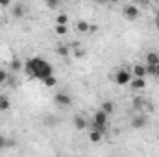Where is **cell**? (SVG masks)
Masks as SVG:
<instances>
[{
  "instance_id": "6da1fadb",
  "label": "cell",
  "mask_w": 159,
  "mask_h": 157,
  "mask_svg": "<svg viewBox=\"0 0 159 157\" xmlns=\"http://www.w3.org/2000/svg\"><path fill=\"white\" fill-rule=\"evenodd\" d=\"M24 72L30 76L32 79H43L48 78L54 74V69L48 61H44L43 57H30L26 63H24Z\"/></svg>"
},
{
  "instance_id": "7a4b0ae2",
  "label": "cell",
  "mask_w": 159,
  "mask_h": 157,
  "mask_svg": "<svg viewBox=\"0 0 159 157\" xmlns=\"http://www.w3.org/2000/svg\"><path fill=\"white\" fill-rule=\"evenodd\" d=\"M131 78H133V74H131V69H128V67H120L119 70L115 72V76H113L115 83H117V85H120V87L129 85Z\"/></svg>"
},
{
  "instance_id": "3957f363",
  "label": "cell",
  "mask_w": 159,
  "mask_h": 157,
  "mask_svg": "<svg viewBox=\"0 0 159 157\" xmlns=\"http://www.w3.org/2000/svg\"><path fill=\"white\" fill-rule=\"evenodd\" d=\"M107 120H109V115L106 113V111H96L94 115H93V128L94 129H100V131H104L106 129V126H107Z\"/></svg>"
},
{
  "instance_id": "277c9868",
  "label": "cell",
  "mask_w": 159,
  "mask_h": 157,
  "mask_svg": "<svg viewBox=\"0 0 159 157\" xmlns=\"http://www.w3.org/2000/svg\"><path fill=\"white\" fill-rule=\"evenodd\" d=\"M146 126H148V118H146V115L137 113L135 117L131 118V128H133V129H144Z\"/></svg>"
},
{
  "instance_id": "5b68a950",
  "label": "cell",
  "mask_w": 159,
  "mask_h": 157,
  "mask_svg": "<svg viewBox=\"0 0 159 157\" xmlns=\"http://www.w3.org/2000/svg\"><path fill=\"white\" fill-rule=\"evenodd\" d=\"M124 17H126L128 20H135V19L141 17V9H139L135 4H129V6L124 7Z\"/></svg>"
},
{
  "instance_id": "8992f818",
  "label": "cell",
  "mask_w": 159,
  "mask_h": 157,
  "mask_svg": "<svg viewBox=\"0 0 159 157\" xmlns=\"http://www.w3.org/2000/svg\"><path fill=\"white\" fill-rule=\"evenodd\" d=\"M54 102L59 105V107H70L72 105V98L67 94V92H57L54 96Z\"/></svg>"
},
{
  "instance_id": "52a82bcc",
  "label": "cell",
  "mask_w": 159,
  "mask_h": 157,
  "mask_svg": "<svg viewBox=\"0 0 159 157\" xmlns=\"http://www.w3.org/2000/svg\"><path fill=\"white\" fill-rule=\"evenodd\" d=\"M131 107H133V111H135V113H143V111H144V107H146V100H144V98H141V96H135V98L131 100Z\"/></svg>"
},
{
  "instance_id": "ba28073f",
  "label": "cell",
  "mask_w": 159,
  "mask_h": 157,
  "mask_svg": "<svg viewBox=\"0 0 159 157\" xmlns=\"http://www.w3.org/2000/svg\"><path fill=\"white\" fill-rule=\"evenodd\" d=\"M129 87H131V91H143L144 87H146V79L144 78H131V81H129Z\"/></svg>"
},
{
  "instance_id": "9c48e42d",
  "label": "cell",
  "mask_w": 159,
  "mask_h": 157,
  "mask_svg": "<svg viewBox=\"0 0 159 157\" xmlns=\"http://www.w3.org/2000/svg\"><path fill=\"white\" fill-rule=\"evenodd\" d=\"M131 74L135 76V78H144L148 72H146V65H141V63H137V65H133L131 67Z\"/></svg>"
},
{
  "instance_id": "30bf717a",
  "label": "cell",
  "mask_w": 159,
  "mask_h": 157,
  "mask_svg": "<svg viewBox=\"0 0 159 157\" xmlns=\"http://www.w3.org/2000/svg\"><path fill=\"white\" fill-rule=\"evenodd\" d=\"M157 63H159V54L157 52H148V54H146V65L156 67Z\"/></svg>"
},
{
  "instance_id": "8fae6325",
  "label": "cell",
  "mask_w": 159,
  "mask_h": 157,
  "mask_svg": "<svg viewBox=\"0 0 159 157\" xmlns=\"http://www.w3.org/2000/svg\"><path fill=\"white\" fill-rule=\"evenodd\" d=\"M74 128H76L78 131L85 129V128H87V120H85V117H80V115H76V117H74Z\"/></svg>"
},
{
  "instance_id": "7c38bea8",
  "label": "cell",
  "mask_w": 159,
  "mask_h": 157,
  "mask_svg": "<svg viewBox=\"0 0 159 157\" xmlns=\"http://www.w3.org/2000/svg\"><path fill=\"white\" fill-rule=\"evenodd\" d=\"M102 111H106L107 115H113L115 113V104L111 102V100H106V102H102V107H100Z\"/></svg>"
},
{
  "instance_id": "4fadbf2b",
  "label": "cell",
  "mask_w": 159,
  "mask_h": 157,
  "mask_svg": "<svg viewBox=\"0 0 159 157\" xmlns=\"http://www.w3.org/2000/svg\"><path fill=\"white\" fill-rule=\"evenodd\" d=\"M11 15H13V19H22V17H24V7H22L20 4L13 6V9H11Z\"/></svg>"
},
{
  "instance_id": "5bb4252c",
  "label": "cell",
  "mask_w": 159,
  "mask_h": 157,
  "mask_svg": "<svg viewBox=\"0 0 159 157\" xmlns=\"http://www.w3.org/2000/svg\"><path fill=\"white\" fill-rule=\"evenodd\" d=\"M9 107H11V102H9V98H7V96H4V94H0V113L7 111Z\"/></svg>"
},
{
  "instance_id": "9a60e30c",
  "label": "cell",
  "mask_w": 159,
  "mask_h": 157,
  "mask_svg": "<svg viewBox=\"0 0 159 157\" xmlns=\"http://www.w3.org/2000/svg\"><path fill=\"white\" fill-rule=\"evenodd\" d=\"M9 69L17 72V70H20V69H24V63H22L19 57H13V59H11V63H9Z\"/></svg>"
},
{
  "instance_id": "2e32d148",
  "label": "cell",
  "mask_w": 159,
  "mask_h": 157,
  "mask_svg": "<svg viewBox=\"0 0 159 157\" xmlns=\"http://www.w3.org/2000/svg\"><path fill=\"white\" fill-rule=\"evenodd\" d=\"M102 133H104V131H100V129H94V128H93V131L89 133L91 142H100V141H102Z\"/></svg>"
},
{
  "instance_id": "e0dca14e",
  "label": "cell",
  "mask_w": 159,
  "mask_h": 157,
  "mask_svg": "<svg viewBox=\"0 0 159 157\" xmlns=\"http://www.w3.org/2000/svg\"><path fill=\"white\" fill-rule=\"evenodd\" d=\"M56 54H57V56H61V57H67V56L70 54V48H69V46H65V44H59V46L56 48Z\"/></svg>"
},
{
  "instance_id": "ac0fdd59",
  "label": "cell",
  "mask_w": 159,
  "mask_h": 157,
  "mask_svg": "<svg viewBox=\"0 0 159 157\" xmlns=\"http://www.w3.org/2000/svg\"><path fill=\"white\" fill-rule=\"evenodd\" d=\"M76 30H78L80 34H87L89 32V22L87 20H78L76 22Z\"/></svg>"
},
{
  "instance_id": "d6986e66",
  "label": "cell",
  "mask_w": 159,
  "mask_h": 157,
  "mask_svg": "<svg viewBox=\"0 0 159 157\" xmlns=\"http://www.w3.org/2000/svg\"><path fill=\"white\" fill-rule=\"evenodd\" d=\"M54 32H56V35H67L69 28H67V24H56Z\"/></svg>"
},
{
  "instance_id": "ffe728a7",
  "label": "cell",
  "mask_w": 159,
  "mask_h": 157,
  "mask_svg": "<svg viewBox=\"0 0 159 157\" xmlns=\"http://www.w3.org/2000/svg\"><path fill=\"white\" fill-rule=\"evenodd\" d=\"M43 83H44L46 87H56V85H57V78H56V76L52 74V76H48V78L43 79Z\"/></svg>"
},
{
  "instance_id": "44dd1931",
  "label": "cell",
  "mask_w": 159,
  "mask_h": 157,
  "mask_svg": "<svg viewBox=\"0 0 159 157\" xmlns=\"http://www.w3.org/2000/svg\"><path fill=\"white\" fill-rule=\"evenodd\" d=\"M56 24H69V17H67V13H59V15L56 17Z\"/></svg>"
},
{
  "instance_id": "7402d4cb",
  "label": "cell",
  "mask_w": 159,
  "mask_h": 157,
  "mask_svg": "<svg viewBox=\"0 0 159 157\" xmlns=\"http://www.w3.org/2000/svg\"><path fill=\"white\" fill-rule=\"evenodd\" d=\"M44 4H46L50 9H56V7L59 6V0H44Z\"/></svg>"
},
{
  "instance_id": "603a6c76",
  "label": "cell",
  "mask_w": 159,
  "mask_h": 157,
  "mask_svg": "<svg viewBox=\"0 0 159 157\" xmlns=\"http://www.w3.org/2000/svg\"><path fill=\"white\" fill-rule=\"evenodd\" d=\"M7 78H9V76H7V72H6L4 69H0V85H4V83L7 81Z\"/></svg>"
},
{
  "instance_id": "cb8c5ba5",
  "label": "cell",
  "mask_w": 159,
  "mask_h": 157,
  "mask_svg": "<svg viewBox=\"0 0 159 157\" xmlns=\"http://www.w3.org/2000/svg\"><path fill=\"white\" fill-rule=\"evenodd\" d=\"M7 142H9V141H7V139H6V137H4V135H0V150H4V148H6V144H7Z\"/></svg>"
},
{
  "instance_id": "d4e9b609",
  "label": "cell",
  "mask_w": 159,
  "mask_h": 157,
  "mask_svg": "<svg viewBox=\"0 0 159 157\" xmlns=\"http://www.w3.org/2000/svg\"><path fill=\"white\" fill-rule=\"evenodd\" d=\"M89 32H91V34L98 32V26H96V24H89Z\"/></svg>"
},
{
  "instance_id": "484cf974",
  "label": "cell",
  "mask_w": 159,
  "mask_h": 157,
  "mask_svg": "<svg viewBox=\"0 0 159 157\" xmlns=\"http://www.w3.org/2000/svg\"><path fill=\"white\" fill-rule=\"evenodd\" d=\"M11 4V0H0V7H7Z\"/></svg>"
},
{
  "instance_id": "4316f807",
  "label": "cell",
  "mask_w": 159,
  "mask_h": 157,
  "mask_svg": "<svg viewBox=\"0 0 159 157\" xmlns=\"http://www.w3.org/2000/svg\"><path fill=\"white\" fill-rule=\"evenodd\" d=\"M94 4H98V6H104V4H107V0H94Z\"/></svg>"
},
{
  "instance_id": "83f0119b",
  "label": "cell",
  "mask_w": 159,
  "mask_h": 157,
  "mask_svg": "<svg viewBox=\"0 0 159 157\" xmlns=\"http://www.w3.org/2000/svg\"><path fill=\"white\" fill-rule=\"evenodd\" d=\"M74 56H76V57H81V56H83V50H76Z\"/></svg>"
},
{
  "instance_id": "f1b7e54d",
  "label": "cell",
  "mask_w": 159,
  "mask_h": 157,
  "mask_svg": "<svg viewBox=\"0 0 159 157\" xmlns=\"http://www.w3.org/2000/svg\"><path fill=\"white\" fill-rule=\"evenodd\" d=\"M154 76H156V78H159V63L156 65V74H154Z\"/></svg>"
},
{
  "instance_id": "f546056e",
  "label": "cell",
  "mask_w": 159,
  "mask_h": 157,
  "mask_svg": "<svg viewBox=\"0 0 159 157\" xmlns=\"http://www.w3.org/2000/svg\"><path fill=\"white\" fill-rule=\"evenodd\" d=\"M135 2H137V4H146L148 0H135Z\"/></svg>"
},
{
  "instance_id": "4dcf8cb0",
  "label": "cell",
  "mask_w": 159,
  "mask_h": 157,
  "mask_svg": "<svg viewBox=\"0 0 159 157\" xmlns=\"http://www.w3.org/2000/svg\"><path fill=\"white\" fill-rule=\"evenodd\" d=\"M107 2H111V4H117V2H119V0H107Z\"/></svg>"
},
{
  "instance_id": "1f68e13d",
  "label": "cell",
  "mask_w": 159,
  "mask_h": 157,
  "mask_svg": "<svg viewBox=\"0 0 159 157\" xmlns=\"http://www.w3.org/2000/svg\"><path fill=\"white\" fill-rule=\"evenodd\" d=\"M156 28L159 30V20H156Z\"/></svg>"
},
{
  "instance_id": "d6a6232c",
  "label": "cell",
  "mask_w": 159,
  "mask_h": 157,
  "mask_svg": "<svg viewBox=\"0 0 159 157\" xmlns=\"http://www.w3.org/2000/svg\"><path fill=\"white\" fill-rule=\"evenodd\" d=\"M156 20H159V11H157V17H156Z\"/></svg>"
},
{
  "instance_id": "836d02e7",
  "label": "cell",
  "mask_w": 159,
  "mask_h": 157,
  "mask_svg": "<svg viewBox=\"0 0 159 157\" xmlns=\"http://www.w3.org/2000/svg\"><path fill=\"white\" fill-rule=\"evenodd\" d=\"M67 2H78V0H67Z\"/></svg>"
}]
</instances>
